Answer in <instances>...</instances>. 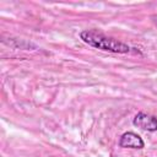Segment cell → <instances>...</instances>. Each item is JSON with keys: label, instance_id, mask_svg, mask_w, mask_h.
Returning a JSON list of instances; mask_svg holds the SVG:
<instances>
[{"label": "cell", "instance_id": "7a4b0ae2", "mask_svg": "<svg viewBox=\"0 0 157 157\" xmlns=\"http://www.w3.org/2000/svg\"><path fill=\"white\" fill-rule=\"evenodd\" d=\"M119 147L121 148H132V150H141L145 147V141L142 137L134 132V131H126L120 135L118 141Z\"/></svg>", "mask_w": 157, "mask_h": 157}, {"label": "cell", "instance_id": "6da1fadb", "mask_svg": "<svg viewBox=\"0 0 157 157\" xmlns=\"http://www.w3.org/2000/svg\"><path fill=\"white\" fill-rule=\"evenodd\" d=\"M78 36L85 44L103 52H109L115 54H128L131 50L130 45H128L126 43L120 42L113 37L105 36L94 29H83L80 32Z\"/></svg>", "mask_w": 157, "mask_h": 157}, {"label": "cell", "instance_id": "3957f363", "mask_svg": "<svg viewBox=\"0 0 157 157\" xmlns=\"http://www.w3.org/2000/svg\"><path fill=\"white\" fill-rule=\"evenodd\" d=\"M132 125L146 130V131H157V118L155 115L144 113V112H139L137 114H135L134 119H132Z\"/></svg>", "mask_w": 157, "mask_h": 157}]
</instances>
